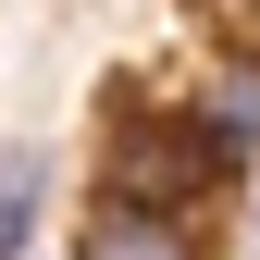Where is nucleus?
Returning a JSON list of instances; mask_svg holds the SVG:
<instances>
[{
	"mask_svg": "<svg viewBox=\"0 0 260 260\" xmlns=\"http://www.w3.org/2000/svg\"><path fill=\"white\" fill-rule=\"evenodd\" d=\"M186 137L211 149V174H236V161H260V50H236V62H211L199 87H186Z\"/></svg>",
	"mask_w": 260,
	"mask_h": 260,
	"instance_id": "1",
	"label": "nucleus"
},
{
	"mask_svg": "<svg viewBox=\"0 0 260 260\" xmlns=\"http://www.w3.org/2000/svg\"><path fill=\"white\" fill-rule=\"evenodd\" d=\"M75 260H211V248L186 236L174 211H100V223H87V248H75Z\"/></svg>",
	"mask_w": 260,
	"mask_h": 260,
	"instance_id": "2",
	"label": "nucleus"
},
{
	"mask_svg": "<svg viewBox=\"0 0 260 260\" xmlns=\"http://www.w3.org/2000/svg\"><path fill=\"white\" fill-rule=\"evenodd\" d=\"M38 199H50V161L38 149H0V260H38Z\"/></svg>",
	"mask_w": 260,
	"mask_h": 260,
	"instance_id": "3",
	"label": "nucleus"
}]
</instances>
